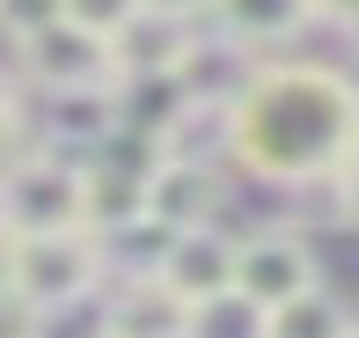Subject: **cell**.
Listing matches in <instances>:
<instances>
[{
    "instance_id": "14",
    "label": "cell",
    "mask_w": 359,
    "mask_h": 338,
    "mask_svg": "<svg viewBox=\"0 0 359 338\" xmlns=\"http://www.w3.org/2000/svg\"><path fill=\"white\" fill-rule=\"evenodd\" d=\"M191 338H264V309H250L242 294L198 301L191 309Z\"/></svg>"
},
{
    "instance_id": "8",
    "label": "cell",
    "mask_w": 359,
    "mask_h": 338,
    "mask_svg": "<svg viewBox=\"0 0 359 338\" xmlns=\"http://www.w3.org/2000/svg\"><path fill=\"white\" fill-rule=\"evenodd\" d=\"M220 206V162H161L147 169V228L176 235V228H205Z\"/></svg>"
},
{
    "instance_id": "19",
    "label": "cell",
    "mask_w": 359,
    "mask_h": 338,
    "mask_svg": "<svg viewBox=\"0 0 359 338\" xmlns=\"http://www.w3.org/2000/svg\"><path fill=\"white\" fill-rule=\"evenodd\" d=\"M140 8H154V15H176V22H198V15H213L220 0H140Z\"/></svg>"
},
{
    "instance_id": "2",
    "label": "cell",
    "mask_w": 359,
    "mask_h": 338,
    "mask_svg": "<svg viewBox=\"0 0 359 338\" xmlns=\"http://www.w3.org/2000/svg\"><path fill=\"white\" fill-rule=\"evenodd\" d=\"M8 287L29 294L44 316L74 309V301L103 294V243H95L88 228H67V235H8Z\"/></svg>"
},
{
    "instance_id": "18",
    "label": "cell",
    "mask_w": 359,
    "mask_h": 338,
    "mask_svg": "<svg viewBox=\"0 0 359 338\" xmlns=\"http://www.w3.org/2000/svg\"><path fill=\"white\" fill-rule=\"evenodd\" d=\"M330 191H337V214H345V228H359V162H345L330 176Z\"/></svg>"
},
{
    "instance_id": "22",
    "label": "cell",
    "mask_w": 359,
    "mask_h": 338,
    "mask_svg": "<svg viewBox=\"0 0 359 338\" xmlns=\"http://www.w3.org/2000/svg\"><path fill=\"white\" fill-rule=\"evenodd\" d=\"M0 280H8V228H0Z\"/></svg>"
},
{
    "instance_id": "23",
    "label": "cell",
    "mask_w": 359,
    "mask_h": 338,
    "mask_svg": "<svg viewBox=\"0 0 359 338\" xmlns=\"http://www.w3.org/2000/svg\"><path fill=\"white\" fill-rule=\"evenodd\" d=\"M345 338H359V324H352V331H345Z\"/></svg>"
},
{
    "instance_id": "16",
    "label": "cell",
    "mask_w": 359,
    "mask_h": 338,
    "mask_svg": "<svg viewBox=\"0 0 359 338\" xmlns=\"http://www.w3.org/2000/svg\"><path fill=\"white\" fill-rule=\"evenodd\" d=\"M133 15H140V0H67V22L95 30V37H118Z\"/></svg>"
},
{
    "instance_id": "12",
    "label": "cell",
    "mask_w": 359,
    "mask_h": 338,
    "mask_svg": "<svg viewBox=\"0 0 359 338\" xmlns=\"http://www.w3.org/2000/svg\"><path fill=\"white\" fill-rule=\"evenodd\" d=\"M220 30L235 44H250V52H264V44H286L293 30L308 22V0H220Z\"/></svg>"
},
{
    "instance_id": "3",
    "label": "cell",
    "mask_w": 359,
    "mask_h": 338,
    "mask_svg": "<svg viewBox=\"0 0 359 338\" xmlns=\"http://www.w3.org/2000/svg\"><path fill=\"white\" fill-rule=\"evenodd\" d=\"M0 228L8 235H67L81 228V162L37 148L0 169Z\"/></svg>"
},
{
    "instance_id": "20",
    "label": "cell",
    "mask_w": 359,
    "mask_h": 338,
    "mask_svg": "<svg viewBox=\"0 0 359 338\" xmlns=\"http://www.w3.org/2000/svg\"><path fill=\"white\" fill-rule=\"evenodd\" d=\"M308 15H323V22H345V30H359V0H308Z\"/></svg>"
},
{
    "instance_id": "13",
    "label": "cell",
    "mask_w": 359,
    "mask_h": 338,
    "mask_svg": "<svg viewBox=\"0 0 359 338\" xmlns=\"http://www.w3.org/2000/svg\"><path fill=\"white\" fill-rule=\"evenodd\" d=\"M345 331H352V309L330 301L323 287L293 294L286 309H264V338H345Z\"/></svg>"
},
{
    "instance_id": "10",
    "label": "cell",
    "mask_w": 359,
    "mask_h": 338,
    "mask_svg": "<svg viewBox=\"0 0 359 338\" xmlns=\"http://www.w3.org/2000/svg\"><path fill=\"white\" fill-rule=\"evenodd\" d=\"M184 52H191V22L140 8L133 22L110 37V59H118V89H133V82H169Z\"/></svg>"
},
{
    "instance_id": "9",
    "label": "cell",
    "mask_w": 359,
    "mask_h": 338,
    "mask_svg": "<svg viewBox=\"0 0 359 338\" xmlns=\"http://www.w3.org/2000/svg\"><path fill=\"white\" fill-rule=\"evenodd\" d=\"M103 338H191V301H176L154 272H133L103 294Z\"/></svg>"
},
{
    "instance_id": "17",
    "label": "cell",
    "mask_w": 359,
    "mask_h": 338,
    "mask_svg": "<svg viewBox=\"0 0 359 338\" xmlns=\"http://www.w3.org/2000/svg\"><path fill=\"white\" fill-rule=\"evenodd\" d=\"M0 338H44V309L0 280Z\"/></svg>"
},
{
    "instance_id": "4",
    "label": "cell",
    "mask_w": 359,
    "mask_h": 338,
    "mask_svg": "<svg viewBox=\"0 0 359 338\" xmlns=\"http://www.w3.org/2000/svg\"><path fill=\"white\" fill-rule=\"evenodd\" d=\"M154 272L161 287H169L176 301H220V294H235V243L205 221V228H176V235H161V250H154Z\"/></svg>"
},
{
    "instance_id": "7",
    "label": "cell",
    "mask_w": 359,
    "mask_h": 338,
    "mask_svg": "<svg viewBox=\"0 0 359 338\" xmlns=\"http://www.w3.org/2000/svg\"><path fill=\"white\" fill-rule=\"evenodd\" d=\"M118 103H125L118 82H95V89H52V103H44V148L67 155V162L103 155L110 140H118V125H125Z\"/></svg>"
},
{
    "instance_id": "1",
    "label": "cell",
    "mask_w": 359,
    "mask_h": 338,
    "mask_svg": "<svg viewBox=\"0 0 359 338\" xmlns=\"http://www.w3.org/2000/svg\"><path fill=\"white\" fill-rule=\"evenodd\" d=\"M227 155L271 184H330L359 162V89L337 67H257L227 110Z\"/></svg>"
},
{
    "instance_id": "6",
    "label": "cell",
    "mask_w": 359,
    "mask_h": 338,
    "mask_svg": "<svg viewBox=\"0 0 359 338\" xmlns=\"http://www.w3.org/2000/svg\"><path fill=\"white\" fill-rule=\"evenodd\" d=\"M308 287H316V257H308L301 235L264 228V235H250V243H235V294L250 301V309H286Z\"/></svg>"
},
{
    "instance_id": "11",
    "label": "cell",
    "mask_w": 359,
    "mask_h": 338,
    "mask_svg": "<svg viewBox=\"0 0 359 338\" xmlns=\"http://www.w3.org/2000/svg\"><path fill=\"white\" fill-rule=\"evenodd\" d=\"M250 74H257V52H250V44H235V37H191V52L176 59L169 82L184 89V103L235 110V96L250 89Z\"/></svg>"
},
{
    "instance_id": "21",
    "label": "cell",
    "mask_w": 359,
    "mask_h": 338,
    "mask_svg": "<svg viewBox=\"0 0 359 338\" xmlns=\"http://www.w3.org/2000/svg\"><path fill=\"white\" fill-rule=\"evenodd\" d=\"M8 125H15V103H8V89H0V140H8Z\"/></svg>"
},
{
    "instance_id": "5",
    "label": "cell",
    "mask_w": 359,
    "mask_h": 338,
    "mask_svg": "<svg viewBox=\"0 0 359 338\" xmlns=\"http://www.w3.org/2000/svg\"><path fill=\"white\" fill-rule=\"evenodd\" d=\"M22 74H29L44 96H52V89H95V82H118V59H110V37H95V30H81V22H67V15H59L52 30L22 37Z\"/></svg>"
},
{
    "instance_id": "15",
    "label": "cell",
    "mask_w": 359,
    "mask_h": 338,
    "mask_svg": "<svg viewBox=\"0 0 359 338\" xmlns=\"http://www.w3.org/2000/svg\"><path fill=\"white\" fill-rule=\"evenodd\" d=\"M59 15H67V0H0V30H8L15 44L37 37V30H52Z\"/></svg>"
}]
</instances>
